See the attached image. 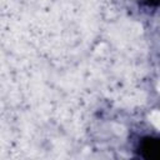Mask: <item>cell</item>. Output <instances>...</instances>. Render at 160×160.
Returning <instances> with one entry per match:
<instances>
[{
  "label": "cell",
  "instance_id": "cell-1",
  "mask_svg": "<svg viewBox=\"0 0 160 160\" xmlns=\"http://www.w3.org/2000/svg\"><path fill=\"white\" fill-rule=\"evenodd\" d=\"M139 154L141 160H158V141L151 136H146L142 139Z\"/></svg>",
  "mask_w": 160,
  "mask_h": 160
}]
</instances>
